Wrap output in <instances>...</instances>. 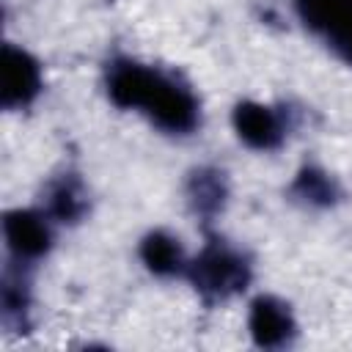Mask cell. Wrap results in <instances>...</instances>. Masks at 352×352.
Returning a JSON list of instances; mask_svg holds the SVG:
<instances>
[{"label": "cell", "mask_w": 352, "mask_h": 352, "mask_svg": "<svg viewBox=\"0 0 352 352\" xmlns=\"http://www.w3.org/2000/svg\"><path fill=\"white\" fill-rule=\"evenodd\" d=\"M138 261L157 280H184L190 250L168 228H148L138 239Z\"/></svg>", "instance_id": "obj_12"}, {"label": "cell", "mask_w": 352, "mask_h": 352, "mask_svg": "<svg viewBox=\"0 0 352 352\" xmlns=\"http://www.w3.org/2000/svg\"><path fill=\"white\" fill-rule=\"evenodd\" d=\"M286 198L305 212H330L344 204L346 190L341 179L322 162H302L286 184Z\"/></svg>", "instance_id": "obj_10"}, {"label": "cell", "mask_w": 352, "mask_h": 352, "mask_svg": "<svg viewBox=\"0 0 352 352\" xmlns=\"http://www.w3.org/2000/svg\"><path fill=\"white\" fill-rule=\"evenodd\" d=\"M102 91L121 113L140 116L165 138H192L204 124V104L195 85L176 69L116 52L102 66Z\"/></svg>", "instance_id": "obj_1"}, {"label": "cell", "mask_w": 352, "mask_h": 352, "mask_svg": "<svg viewBox=\"0 0 352 352\" xmlns=\"http://www.w3.org/2000/svg\"><path fill=\"white\" fill-rule=\"evenodd\" d=\"M302 30L352 69V0H292Z\"/></svg>", "instance_id": "obj_5"}, {"label": "cell", "mask_w": 352, "mask_h": 352, "mask_svg": "<svg viewBox=\"0 0 352 352\" xmlns=\"http://www.w3.org/2000/svg\"><path fill=\"white\" fill-rule=\"evenodd\" d=\"M245 330L253 346L258 349H289L294 346L300 336V322L289 300L280 294H256L248 302V316H245Z\"/></svg>", "instance_id": "obj_7"}, {"label": "cell", "mask_w": 352, "mask_h": 352, "mask_svg": "<svg viewBox=\"0 0 352 352\" xmlns=\"http://www.w3.org/2000/svg\"><path fill=\"white\" fill-rule=\"evenodd\" d=\"M38 206L58 228H74L91 214V187L80 170L63 168L44 182Z\"/></svg>", "instance_id": "obj_9"}, {"label": "cell", "mask_w": 352, "mask_h": 352, "mask_svg": "<svg viewBox=\"0 0 352 352\" xmlns=\"http://www.w3.org/2000/svg\"><path fill=\"white\" fill-rule=\"evenodd\" d=\"M33 278H36L33 267L14 264V261L3 264V275H0V322H3L6 333L25 336V333L33 330V305H36Z\"/></svg>", "instance_id": "obj_11"}, {"label": "cell", "mask_w": 352, "mask_h": 352, "mask_svg": "<svg viewBox=\"0 0 352 352\" xmlns=\"http://www.w3.org/2000/svg\"><path fill=\"white\" fill-rule=\"evenodd\" d=\"M58 226L36 206H14L3 214V248L6 261L38 270L55 248Z\"/></svg>", "instance_id": "obj_4"}, {"label": "cell", "mask_w": 352, "mask_h": 352, "mask_svg": "<svg viewBox=\"0 0 352 352\" xmlns=\"http://www.w3.org/2000/svg\"><path fill=\"white\" fill-rule=\"evenodd\" d=\"M201 234L204 242L195 253H190L184 280L206 308H217L242 297L250 289L256 267L250 253L242 245L226 239L217 228Z\"/></svg>", "instance_id": "obj_2"}, {"label": "cell", "mask_w": 352, "mask_h": 352, "mask_svg": "<svg viewBox=\"0 0 352 352\" xmlns=\"http://www.w3.org/2000/svg\"><path fill=\"white\" fill-rule=\"evenodd\" d=\"M44 94V66L22 44L6 41L0 55V107L6 113L30 110Z\"/></svg>", "instance_id": "obj_6"}, {"label": "cell", "mask_w": 352, "mask_h": 352, "mask_svg": "<svg viewBox=\"0 0 352 352\" xmlns=\"http://www.w3.org/2000/svg\"><path fill=\"white\" fill-rule=\"evenodd\" d=\"M294 110L289 104H272L261 99H239L231 107V132L234 138L256 151L272 154L286 146L289 135L294 132Z\"/></svg>", "instance_id": "obj_3"}, {"label": "cell", "mask_w": 352, "mask_h": 352, "mask_svg": "<svg viewBox=\"0 0 352 352\" xmlns=\"http://www.w3.org/2000/svg\"><path fill=\"white\" fill-rule=\"evenodd\" d=\"M182 192H184V206L190 217L198 223V228L212 231L217 228L220 217L231 204V179L226 168L204 162L187 170Z\"/></svg>", "instance_id": "obj_8"}]
</instances>
